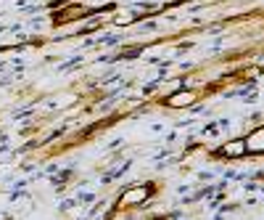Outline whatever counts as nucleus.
<instances>
[{"instance_id":"obj_1","label":"nucleus","mask_w":264,"mask_h":220,"mask_svg":"<svg viewBox=\"0 0 264 220\" xmlns=\"http://www.w3.org/2000/svg\"><path fill=\"white\" fill-rule=\"evenodd\" d=\"M193 98H196L193 93H174L172 98H169V104L172 106H185V104H190Z\"/></svg>"},{"instance_id":"obj_2","label":"nucleus","mask_w":264,"mask_h":220,"mask_svg":"<svg viewBox=\"0 0 264 220\" xmlns=\"http://www.w3.org/2000/svg\"><path fill=\"white\" fill-rule=\"evenodd\" d=\"M243 151H246V146H243L240 141L235 143V146H228V149H224V154H232V157H240Z\"/></svg>"}]
</instances>
